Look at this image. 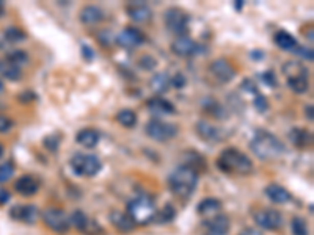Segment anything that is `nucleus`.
<instances>
[{
  "label": "nucleus",
  "instance_id": "nucleus-32",
  "mask_svg": "<svg viewBox=\"0 0 314 235\" xmlns=\"http://www.w3.org/2000/svg\"><path fill=\"white\" fill-rule=\"evenodd\" d=\"M174 218H176V208L171 204H165L161 210L155 212L152 221L159 223V224H167V223H171Z\"/></svg>",
  "mask_w": 314,
  "mask_h": 235
},
{
  "label": "nucleus",
  "instance_id": "nucleus-25",
  "mask_svg": "<svg viewBox=\"0 0 314 235\" xmlns=\"http://www.w3.org/2000/svg\"><path fill=\"white\" fill-rule=\"evenodd\" d=\"M99 139H101L99 132L95 130V129H89V127L79 130L77 135H76L77 145H80L85 149H95L99 145Z\"/></svg>",
  "mask_w": 314,
  "mask_h": 235
},
{
  "label": "nucleus",
  "instance_id": "nucleus-30",
  "mask_svg": "<svg viewBox=\"0 0 314 235\" xmlns=\"http://www.w3.org/2000/svg\"><path fill=\"white\" fill-rule=\"evenodd\" d=\"M117 121L126 129H133L139 123V116L130 108H123L117 113Z\"/></svg>",
  "mask_w": 314,
  "mask_h": 235
},
{
  "label": "nucleus",
  "instance_id": "nucleus-36",
  "mask_svg": "<svg viewBox=\"0 0 314 235\" xmlns=\"http://www.w3.org/2000/svg\"><path fill=\"white\" fill-rule=\"evenodd\" d=\"M290 230H293V235H309L308 224L302 217H294L290 220Z\"/></svg>",
  "mask_w": 314,
  "mask_h": 235
},
{
  "label": "nucleus",
  "instance_id": "nucleus-17",
  "mask_svg": "<svg viewBox=\"0 0 314 235\" xmlns=\"http://www.w3.org/2000/svg\"><path fill=\"white\" fill-rule=\"evenodd\" d=\"M41 186V180L36 177V176H32V174H26V176H20L16 182H14V190L22 195V196H33L38 193Z\"/></svg>",
  "mask_w": 314,
  "mask_h": 235
},
{
  "label": "nucleus",
  "instance_id": "nucleus-33",
  "mask_svg": "<svg viewBox=\"0 0 314 235\" xmlns=\"http://www.w3.org/2000/svg\"><path fill=\"white\" fill-rule=\"evenodd\" d=\"M4 39L7 44H17V42H22V41L27 39V33L16 26H10L4 32Z\"/></svg>",
  "mask_w": 314,
  "mask_h": 235
},
{
  "label": "nucleus",
  "instance_id": "nucleus-38",
  "mask_svg": "<svg viewBox=\"0 0 314 235\" xmlns=\"http://www.w3.org/2000/svg\"><path fill=\"white\" fill-rule=\"evenodd\" d=\"M14 174V167H13V163L7 161L4 165H0V183H5L8 182Z\"/></svg>",
  "mask_w": 314,
  "mask_h": 235
},
{
  "label": "nucleus",
  "instance_id": "nucleus-6",
  "mask_svg": "<svg viewBox=\"0 0 314 235\" xmlns=\"http://www.w3.org/2000/svg\"><path fill=\"white\" fill-rule=\"evenodd\" d=\"M71 171L79 177H95L102 170V161L93 154H74L70 160Z\"/></svg>",
  "mask_w": 314,
  "mask_h": 235
},
{
  "label": "nucleus",
  "instance_id": "nucleus-27",
  "mask_svg": "<svg viewBox=\"0 0 314 235\" xmlns=\"http://www.w3.org/2000/svg\"><path fill=\"white\" fill-rule=\"evenodd\" d=\"M274 42L277 44V47H280L281 51H287V52H294L296 47L299 45V41L284 30H278L274 35Z\"/></svg>",
  "mask_w": 314,
  "mask_h": 235
},
{
  "label": "nucleus",
  "instance_id": "nucleus-41",
  "mask_svg": "<svg viewBox=\"0 0 314 235\" xmlns=\"http://www.w3.org/2000/svg\"><path fill=\"white\" fill-rule=\"evenodd\" d=\"M293 54H296V55H299V57H302L303 60H306V61H312L314 60V54H312V49H308V47H305V45H297L296 47V51L293 52Z\"/></svg>",
  "mask_w": 314,
  "mask_h": 235
},
{
  "label": "nucleus",
  "instance_id": "nucleus-26",
  "mask_svg": "<svg viewBox=\"0 0 314 235\" xmlns=\"http://www.w3.org/2000/svg\"><path fill=\"white\" fill-rule=\"evenodd\" d=\"M220 210H221V201L217 199V198H206L203 199L198 207H196V212H198V215L201 217H212V215H217L220 214Z\"/></svg>",
  "mask_w": 314,
  "mask_h": 235
},
{
  "label": "nucleus",
  "instance_id": "nucleus-16",
  "mask_svg": "<svg viewBox=\"0 0 314 235\" xmlns=\"http://www.w3.org/2000/svg\"><path fill=\"white\" fill-rule=\"evenodd\" d=\"M10 217L16 221L20 223H26V224H35L38 217H39V212L35 205L27 204V205H14L10 210Z\"/></svg>",
  "mask_w": 314,
  "mask_h": 235
},
{
  "label": "nucleus",
  "instance_id": "nucleus-3",
  "mask_svg": "<svg viewBox=\"0 0 314 235\" xmlns=\"http://www.w3.org/2000/svg\"><path fill=\"white\" fill-rule=\"evenodd\" d=\"M198 173L187 167V165H179L177 168L173 170V173L168 176V186L171 193L179 199H189L198 185Z\"/></svg>",
  "mask_w": 314,
  "mask_h": 235
},
{
  "label": "nucleus",
  "instance_id": "nucleus-55",
  "mask_svg": "<svg viewBox=\"0 0 314 235\" xmlns=\"http://www.w3.org/2000/svg\"><path fill=\"white\" fill-rule=\"evenodd\" d=\"M4 89H5V86H4V82H2V80H0V94H2V92H4Z\"/></svg>",
  "mask_w": 314,
  "mask_h": 235
},
{
  "label": "nucleus",
  "instance_id": "nucleus-31",
  "mask_svg": "<svg viewBox=\"0 0 314 235\" xmlns=\"http://www.w3.org/2000/svg\"><path fill=\"white\" fill-rule=\"evenodd\" d=\"M184 165H187V167L193 168L198 174H199L201 171L206 170V160H205V157L201 155L199 152H196V151H187V154H186V163H184Z\"/></svg>",
  "mask_w": 314,
  "mask_h": 235
},
{
  "label": "nucleus",
  "instance_id": "nucleus-7",
  "mask_svg": "<svg viewBox=\"0 0 314 235\" xmlns=\"http://www.w3.org/2000/svg\"><path fill=\"white\" fill-rule=\"evenodd\" d=\"M164 22H165V27L168 29V32H171L177 38L187 36L190 32V29H189L190 16L186 10L179 8V7L168 8L164 14Z\"/></svg>",
  "mask_w": 314,
  "mask_h": 235
},
{
  "label": "nucleus",
  "instance_id": "nucleus-28",
  "mask_svg": "<svg viewBox=\"0 0 314 235\" xmlns=\"http://www.w3.org/2000/svg\"><path fill=\"white\" fill-rule=\"evenodd\" d=\"M149 86L151 89L159 96V94L167 92L171 86H170V76L167 73H157L151 77L149 80Z\"/></svg>",
  "mask_w": 314,
  "mask_h": 235
},
{
  "label": "nucleus",
  "instance_id": "nucleus-51",
  "mask_svg": "<svg viewBox=\"0 0 314 235\" xmlns=\"http://www.w3.org/2000/svg\"><path fill=\"white\" fill-rule=\"evenodd\" d=\"M262 57H264L262 51H253V52H252V58H255V60H256V58H258V60H261Z\"/></svg>",
  "mask_w": 314,
  "mask_h": 235
},
{
  "label": "nucleus",
  "instance_id": "nucleus-56",
  "mask_svg": "<svg viewBox=\"0 0 314 235\" xmlns=\"http://www.w3.org/2000/svg\"><path fill=\"white\" fill-rule=\"evenodd\" d=\"M2 155H4V145L0 143V157H2Z\"/></svg>",
  "mask_w": 314,
  "mask_h": 235
},
{
  "label": "nucleus",
  "instance_id": "nucleus-1",
  "mask_svg": "<svg viewBox=\"0 0 314 235\" xmlns=\"http://www.w3.org/2000/svg\"><path fill=\"white\" fill-rule=\"evenodd\" d=\"M250 149L261 160H275L286 152V146L283 145V141L277 135L264 129L255 130L250 139Z\"/></svg>",
  "mask_w": 314,
  "mask_h": 235
},
{
  "label": "nucleus",
  "instance_id": "nucleus-40",
  "mask_svg": "<svg viewBox=\"0 0 314 235\" xmlns=\"http://www.w3.org/2000/svg\"><path fill=\"white\" fill-rule=\"evenodd\" d=\"M240 89H243L245 92H249V94H253V96L259 94V88H258V85L255 83L253 79H243L242 83H240Z\"/></svg>",
  "mask_w": 314,
  "mask_h": 235
},
{
  "label": "nucleus",
  "instance_id": "nucleus-5",
  "mask_svg": "<svg viewBox=\"0 0 314 235\" xmlns=\"http://www.w3.org/2000/svg\"><path fill=\"white\" fill-rule=\"evenodd\" d=\"M155 212H157V207H155L154 199L148 195H140L137 198H133L127 204L126 214L132 218V221L137 226H143L154 220Z\"/></svg>",
  "mask_w": 314,
  "mask_h": 235
},
{
  "label": "nucleus",
  "instance_id": "nucleus-20",
  "mask_svg": "<svg viewBox=\"0 0 314 235\" xmlns=\"http://www.w3.org/2000/svg\"><path fill=\"white\" fill-rule=\"evenodd\" d=\"M70 223H71L77 230H80V232H83V233H88V235H96L95 230H99V232H101V227H99L98 224H96L95 227H92L95 223L89 221V218L85 215V212H82V210H74V212H73V215L70 217Z\"/></svg>",
  "mask_w": 314,
  "mask_h": 235
},
{
  "label": "nucleus",
  "instance_id": "nucleus-34",
  "mask_svg": "<svg viewBox=\"0 0 314 235\" xmlns=\"http://www.w3.org/2000/svg\"><path fill=\"white\" fill-rule=\"evenodd\" d=\"M205 110H206L211 116L217 118V120H225V118L228 116L225 107H223L220 102H217L215 99H212V98L206 99V102H205Z\"/></svg>",
  "mask_w": 314,
  "mask_h": 235
},
{
  "label": "nucleus",
  "instance_id": "nucleus-14",
  "mask_svg": "<svg viewBox=\"0 0 314 235\" xmlns=\"http://www.w3.org/2000/svg\"><path fill=\"white\" fill-rule=\"evenodd\" d=\"M203 226L208 232L206 235H228L231 221L225 214H217V215L209 217L203 223Z\"/></svg>",
  "mask_w": 314,
  "mask_h": 235
},
{
  "label": "nucleus",
  "instance_id": "nucleus-13",
  "mask_svg": "<svg viewBox=\"0 0 314 235\" xmlns=\"http://www.w3.org/2000/svg\"><path fill=\"white\" fill-rule=\"evenodd\" d=\"M145 42H146V35L137 27H126L117 36V44L124 47V49H136V47Z\"/></svg>",
  "mask_w": 314,
  "mask_h": 235
},
{
  "label": "nucleus",
  "instance_id": "nucleus-53",
  "mask_svg": "<svg viewBox=\"0 0 314 235\" xmlns=\"http://www.w3.org/2000/svg\"><path fill=\"white\" fill-rule=\"evenodd\" d=\"M5 45H7V42H5L4 36H0V51H2V49H5Z\"/></svg>",
  "mask_w": 314,
  "mask_h": 235
},
{
  "label": "nucleus",
  "instance_id": "nucleus-54",
  "mask_svg": "<svg viewBox=\"0 0 314 235\" xmlns=\"http://www.w3.org/2000/svg\"><path fill=\"white\" fill-rule=\"evenodd\" d=\"M4 13H5V5H4V2H0V17L4 16Z\"/></svg>",
  "mask_w": 314,
  "mask_h": 235
},
{
  "label": "nucleus",
  "instance_id": "nucleus-43",
  "mask_svg": "<svg viewBox=\"0 0 314 235\" xmlns=\"http://www.w3.org/2000/svg\"><path fill=\"white\" fill-rule=\"evenodd\" d=\"M139 64H140V67L145 69V70H152V69L155 67V64H157V61H155V58L151 57V55H143V57L139 60Z\"/></svg>",
  "mask_w": 314,
  "mask_h": 235
},
{
  "label": "nucleus",
  "instance_id": "nucleus-24",
  "mask_svg": "<svg viewBox=\"0 0 314 235\" xmlns=\"http://www.w3.org/2000/svg\"><path fill=\"white\" fill-rule=\"evenodd\" d=\"M110 223L114 224V227H117V230L127 233L132 232L137 227V224L132 221V218L126 214V212H120V210H114L110 214Z\"/></svg>",
  "mask_w": 314,
  "mask_h": 235
},
{
  "label": "nucleus",
  "instance_id": "nucleus-8",
  "mask_svg": "<svg viewBox=\"0 0 314 235\" xmlns=\"http://www.w3.org/2000/svg\"><path fill=\"white\" fill-rule=\"evenodd\" d=\"M41 218L52 232L57 233H66L71 229L70 223V215L60 207H48L42 210Z\"/></svg>",
  "mask_w": 314,
  "mask_h": 235
},
{
  "label": "nucleus",
  "instance_id": "nucleus-2",
  "mask_svg": "<svg viewBox=\"0 0 314 235\" xmlns=\"http://www.w3.org/2000/svg\"><path fill=\"white\" fill-rule=\"evenodd\" d=\"M217 168L227 174H236V176H249L253 173L255 165L253 160L243 154L237 148H225L218 158H217Z\"/></svg>",
  "mask_w": 314,
  "mask_h": 235
},
{
  "label": "nucleus",
  "instance_id": "nucleus-35",
  "mask_svg": "<svg viewBox=\"0 0 314 235\" xmlns=\"http://www.w3.org/2000/svg\"><path fill=\"white\" fill-rule=\"evenodd\" d=\"M5 60L13 63L17 67H22V66H26L29 63V54L26 51H20V49H13V51L7 52Z\"/></svg>",
  "mask_w": 314,
  "mask_h": 235
},
{
  "label": "nucleus",
  "instance_id": "nucleus-11",
  "mask_svg": "<svg viewBox=\"0 0 314 235\" xmlns=\"http://www.w3.org/2000/svg\"><path fill=\"white\" fill-rule=\"evenodd\" d=\"M171 52L176 57L192 58V57H196L198 54H203L205 47L201 44H198L196 41L190 39L189 36H183V38H176L171 42Z\"/></svg>",
  "mask_w": 314,
  "mask_h": 235
},
{
  "label": "nucleus",
  "instance_id": "nucleus-48",
  "mask_svg": "<svg viewBox=\"0 0 314 235\" xmlns=\"http://www.w3.org/2000/svg\"><path fill=\"white\" fill-rule=\"evenodd\" d=\"M10 198H11V195H10L7 190H4V188H0V205L7 204V202L10 201Z\"/></svg>",
  "mask_w": 314,
  "mask_h": 235
},
{
  "label": "nucleus",
  "instance_id": "nucleus-46",
  "mask_svg": "<svg viewBox=\"0 0 314 235\" xmlns=\"http://www.w3.org/2000/svg\"><path fill=\"white\" fill-rule=\"evenodd\" d=\"M80 51H82V57H83L86 61H92V60L95 58V52H93V49H92V47H89L88 44H82Z\"/></svg>",
  "mask_w": 314,
  "mask_h": 235
},
{
  "label": "nucleus",
  "instance_id": "nucleus-4",
  "mask_svg": "<svg viewBox=\"0 0 314 235\" xmlns=\"http://www.w3.org/2000/svg\"><path fill=\"white\" fill-rule=\"evenodd\" d=\"M289 89L296 94H305L309 89V73L305 64L296 60H289L281 67Z\"/></svg>",
  "mask_w": 314,
  "mask_h": 235
},
{
  "label": "nucleus",
  "instance_id": "nucleus-45",
  "mask_svg": "<svg viewBox=\"0 0 314 235\" xmlns=\"http://www.w3.org/2000/svg\"><path fill=\"white\" fill-rule=\"evenodd\" d=\"M14 123L11 121V118L5 116V114H0V133H7L13 129Z\"/></svg>",
  "mask_w": 314,
  "mask_h": 235
},
{
  "label": "nucleus",
  "instance_id": "nucleus-47",
  "mask_svg": "<svg viewBox=\"0 0 314 235\" xmlns=\"http://www.w3.org/2000/svg\"><path fill=\"white\" fill-rule=\"evenodd\" d=\"M19 99L24 102V104H29V102H32V99H35V94H33L32 91H26L24 94H20Z\"/></svg>",
  "mask_w": 314,
  "mask_h": 235
},
{
  "label": "nucleus",
  "instance_id": "nucleus-50",
  "mask_svg": "<svg viewBox=\"0 0 314 235\" xmlns=\"http://www.w3.org/2000/svg\"><path fill=\"white\" fill-rule=\"evenodd\" d=\"M305 116H306L308 121H312V120H314V108H312L311 104L305 107Z\"/></svg>",
  "mask_w": 314,
  "mask_h": 235
},
{
  "label": "nucleus",
  "instance_id": "nucleus-21",
  "mask_svg": "<svg viewBox=\"0 0 314 235\" xmlns=\"http://www.w3.org/2000/svg\"><path fill=\"white\" fill-rule=\"evenodd\" d=\"M287 139L297 149H306L312 145V133L303 127H293L287 133Z\"/></svg>",
  "mask_w": 314,
  "mask_h": 235
},
{
  "label": "nucleus",
  "instance_id": "nucleus-37",
  "mask_svg": "<svg viewBox=\"0 0 314 235\" xmlns=\"http://www.w3.org/2000/svg\"><path fill=\"white\" fill-rule=\"evenodd\" d=\"M60 143H61V139H60V135H57V133L48 135V136H44V139H42L44 148H46V149H48L49 152H52V154H55V152L58 151Z\"/></svg>",
  "mask_w": 314,
  "mask_h": 235
},
{
  "label": "nucleus",
  "instance_id": "nucleus-29",
  "mask_svg": "<svg viewBox=\"0 0 314 235\" xmlns=\"http://www.w3.org/2000/svg\"><path fill=\"white\" fill-rule=\"evenodd\" d=\"M0 76L10 82H17L22 79V69L7 60H0Z\"/></svg>",
  "mask_w": 314,
  "mask_h": 235
},
{
  "label": "nucleus",
  "instance_id": "nucleus-39",
  "mask_svg": "<svg viewBox=\"0 0 314 235\" xmlns=\"http://www.w3.org/2000/svg\"><path fill=\"white\" fill-rule=\"evenodd\" d=\"M187 85V79L184 74L181 73H176L174 76H170V86L174 89H183Z\"/></svg>",
  "mask_w": 314,
  "mask_h": 235
},
{
  "label": "nucleus",
  "instance_id": "nucleus-12",
  "mask_svg": "<svg viewBox=\"0 0 314 235\" xmlns=\"http://www.w3.org/2000/svg\"><path fill=\"white\" fill-rule=\"evenodd\" d=\"M209 73L220 82V83H230L234 80L237 70L227 58H217L209 64Z\"/></svg>",
  "mask_w": 314,
  "mask_h": 235
},
{
  "label": "nucleus",
  "instance_id": "nucleus-42",
  "mask_svg": "<svg viewBox=\"0 0 314 235\" xmlns=\"http://www.w3.org/2000/svg\"><path fill=\"white\" fill-rule=\"evenodd\" d=\"M255 108L259 111V113H265L268 110V102H267V98L264 94H256L255 96Z\"/></svg>",
  "mask_w": 314,
  "mask_h": 235
},
{
  "label": "nucleus",
  "instance_id": "nucleus-44",
  "mask_svg": "<svg viewBox=\"0 0 314 235\" xmlns=\"http://www.w3.org/2000/svg\"><path fill=\"white\" fill-rule=\"evenodd\" d=\"M261 80H262L267 86H272V88H275V86L278 85L277 77H275V74H274V70H265V73H262V74H261Z\"/></svg>",
  "mask_w": 314,
  "mask_h": 235
},
{
  "label": "nucleus",
  "instance_id": "nucleus-18",
  "mask_svg": "<svg viewBox=\"0 0 314 235\" xmlns=\"http://www.w3.org/2000/svg\"><path fill=\"white\" fill-rule=\"evenodd\" d=\"M146 108L151 114L157 116V120H159L161 116H170V114H174L176 113V107L173 105V102L161 98V96H154L151 98L148 102H146Z\"/></svg>",
  "mask_w": 314,
  "mask_h": 235
},
{
  "label": "nucleus",
  "instance_id": "nucleus-23",
  "mask_svg": "<svg viewBox=\"0 0 314 235\" xmlns=\"http://www.w3.org/2000/svg\"><path fill=\"white\" fill-rule=\"evenodd\" d=\"M264 193L274 204H287V202H290V199H293V195H290L286 188L283 185H280V183L267 185Z\"/></svg>",
  "mask_w": 314,
  "mask_h": 235
},
{
  "label": "nucleus",
  "instance_id": "nucleus-22",
  "mask_svg": "<svg viewBox=\"0 0 314 235\" xmlns=\"http://www.w3.org/2000/svg\"><path fill=\"white\" fill-rule=\"evenodd\" d=\"M104 11L96 7V5H86L80 10V22L83 24V26L86 27H92V26H98V24H101L104 20Z\"/></svg>",
  "mask_w": 314,
  "mask_h": 235
},
{
  "label": "nucleus",
  "instance_id": "nucleus-49",
  "mask_svg": "<svg viewBox=\"0 0 314 235\" xmlns=\"http://www.w3.org/2000/svg\"><path fill=\"white\" fill-rule=\"evenodd\" d=\"M239 235H264L261 230H258V229H255V227H249V229H245V230H242Z\"/></svg>",
  "mask_w": 314,
  "mask_h": 235
},
{
  "label": "nucleus",
  "instance_id": "nucleus-19",
  "mask_svg": "<svg viewBox=\"0 0 314 235\" xmlns=\"http://www.w3.org/2000/svg\"><path fill=\"white\" fill-rule=\"evenodd\" d=\"M195 130L198 133V136L205 141H209V143H217V141H221V130L215 126H212L209 121L199 120L195 124Z\"/></svg>",
  "mask_w": 314,
  "mask_h": 235
},
{
  "label": "nucleus",
  "instance_id": "nucleus-52",
  "mask_svg": "<svg viewBox=\"0 0 314 235\" xmlns=\"http://www.w3.org/2000/svg\"><path fill=\"white\" fill-rule=\"evenodd\" d=\"M233 5H234V8H236L237 11H240V10H242V7L245 5V2H242V0H237V2H234Z\"/></svg>",
  "mask_w": 314,
  "mask_h": 235
},
{
  "label": "nucleus",
  "instance_id": "nucleus-9",
  "mask_svg": "<svg viewBox=\"0 0 314 235\" xmlns=\"http://www.w3.org/2000/svg\"><path fill=\"white\" fill-rule=\"evenodd\" d=\"M179 129L176 124H170L165 123L162 120H157V118H152L149 120L145 126V133L154 139V141H159V143H167V141L173 139L177 135Z\"/></svg>",
  "mask_w": 314,
  "mask_h": 235
},
{
  "label": "nucleus",
  "instance_id": "nucleus-10",
  "mask_svg": "<svg viewBox=\"0 0 314 235\" xmlns=\"http://www.w3.org/2000/svg\"><path fill=\"white\" fill-rule=\"evenodd\" d=\"M258 227L264 230H278L283 224V215L275 208H259L253 214Z\"/></svg>",
  "mask_w": 314,
  "mask_h": 235
},
{
  "label": "nucleus",
  "instance_id": "nucleus-15",
  "mask_svg": "<svg viewBox=\"0 0 314 235\" xmlns=\"http://www.w3.org/2000/svg\"><path fill=\"white\" fill-rule=\"evenodd\" d=\"M126 11L127 16L133 20V22H139V24H148L152 19V10L149 8L148 4L145 2H130L126 5Z\"/></svg>",
  "mask_w": 314,
  "mask_h": 235
}]
</instances>
